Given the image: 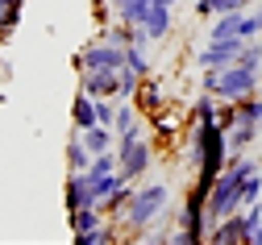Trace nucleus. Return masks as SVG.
Returning <instances> with one entry per match:
<instances>
[{
  "mask_svg": "<svg viewBox=\"0 0 262 245\" xmlns=\"http://www.w3.org/2000/svg\"><path fill=\"white\" fill-rule=\"evenodd\" d=\"M187 158H191V166H195L191 191H200V195L208 199L212 183L221 179V170H225V162H229V137H225L221 121H195V125H191V150H187Z\"/></svg>",
  "mask_w": 262,
  "mask_h": 245,
  "instance_id": "obj_1",
  "label": "nucleus"
},
{
  "mask_svg": "<svg viewBox=\"0 0 262 245\" xmlns=\"http://www.w3.org/2000/svg\"><path fill=\"white\" fill-rule=\"evenodd\" d=\"M258 170V162L254 158H246V154H229V162H225V170H221V179L212 183V191H208V220L216 225V220H225V216H233V212H242V187H246V179Z\"/></svg>",
  "mask_w": 262,
  "mask_h": 245,
  "instance_id": "obj_2",
  "label": "nucleus"
},
{
  "mask_svg": "<svg viewBox=\"0 0 262 245\" xmlns=\"http://www.w3.org/2000/svg\"><path fill=\"white\" fill-rule=\"evenodd\" d=\"M167 204H171V187L167 183H146L134 191V199H129L125 208V216H121V229L129 237H138V241H154L158 233H150L162 216H167Z\"/></svg>",
  "mask_w": 262,
  "mask_h": 245,
  "instance_id": "obj_3",
  "label": "nucleus"
},
{
  "mask_svg": "<svg viewBox=\"0 0 262 245\" xmlns=\"http://www.w3.org/2000/svg\"><path fill=\"white\" fill-rule=\"evenodd\" d=\"M200 92H212L216 100H246L258 92V66H246V62H233L225 71H204L200 75Z\"/></svg>",
  "mask_w": 262,
  "mask_h": 245,
  "instance_id": "obj_4",
  "label": "nucleus"
},
{
  "mask_svg": "<svg viewBox=\"0 0 262 245\" xmlns=\"http://www.w3.org/2000/svg\"><path fill=\"white\" fill-rule=\"evenodd\" d=\"M117 158H121V174H125L129 183H138L142 174H150V166H154V146H150V137L138 133V137L117 142Z\"/></svg>",
  "mask_w": 262,
  "mask_h": 245,
  "instance_id": "obj_5",
  "label": "nucleus"
},
{
  "mask_svg": "<svg viewBox=\"0 0 262 245\" xmlns=\"http://www.w3.org/2000/svg\"><path fill=\"white\" fill-rule=\"evenodd\" d=\"M71 62H75V71H121V66H125V46H117L108 38H96Z\"/></svg>",
  "mask_w": 262,
  "mask_h": 245,
  "instance_id": "obj_6",
  "label": "nucleus"
},
{
  "mask_svg": "<svg viewBox=\"0 0 262 245\" xmlns=\"http://www.w3.org/2000/svg\"><path fill=\"white\" fill-rule=\"evenodd\" d=\"M246 50V38H212L200 54H195V66L200 71H225V66H233Z\"/></svg>",
  "mask_w": 262,
  "mask_h": 245,
  "instance_id": "obj_7",
  "label": "nucleus"
},
{
  "mask_svg": "<svg viewBox=\"0 0 262 245\" xmlns=\"http://www.w3.org/2000/svg\"><path fill=\"white\" fill-rule=\"evenodd\" d=\"M208 245H246V212H233L208 229Z\"/></svg>",
  "mask_w": 262,
  "mask_h": 245,
  "instance_id": "obj_8",
  "label": "nucleus"
},
{
  "mask_svg": "<svg viewBox=\"0 0 262 245\" xmlns=\"http://www.w3.org/2000/svg\"><path fill=\"white\" fill-rule=\"evenodd\" d=\"M62 199H67V212H71V208L96 204V195H92V174H88V170H71V174H67V187H62Z\"/></svg>",
  "mask_w": 262,
  "mask_h": 245,
  "instance_id": "obj_9",
  "label": "nucleus"
},
{
  "mask_svg": "<svg viewBox=\"0 0 262 245\" xmlns=\"http://www.w3.org/2000/svg\"><path fill=\"white\" fill-rule=\"evenodd\" d=\"M171 25H175V5H162V0H154L150 13H146V21H142V29L150 33V42H162V38L171 33Z\"/></svg>",
  "mask_w": 262,
  "mask_h": 245,
  "instance_id": "obj_10",
  "label": "nucleus"
},
{
  "mask_svg": "<svg viewBox=\"0 0 262 245\" xmlns=\"http://www.w3.org/2000/svg\"><path fill=\"white\" fill-rule=\"evenodd\" d=\"M79 87L100 100V96H117L121 79H117V71H79Z\"/></svg>",
  "mask_w": 262,
  "mask_h": 245,
  "instance_id": "obj_11",
  "label": "nucleus"
},
{
  "mask_svg": "<svg viewBox=\"0 0 262 245\" xmlns=\"http://www.w3.org/2000/svg\"><path fill=\"white\" fill-rule=\"evenodd\" d=\"M142 108L138 104H129V100H121V108H117V121H113V129H117V142H125V137H138L142 133Z\"/></svg>",
  "mask_w": 262,
  "mask_h": 245,
  "instance_id": "obj_12",
  "label": "nucleus"
},
{
  "mask_svg": "<svg viewBox=\"0 0 262 245\" xmlns=\"http://www.w3.org/2000/svg\"><path fill=\"white\" fill-rule=\"evenodd\" d=\"M67 220H71V233H92V229H100L108 216H104L100 204H88V208H71Z\"/></svg>",
  "mask_w": 262,
  "mask_h": 245,
  "instance_id": "obj_13",
  "label": "nucleus"
},
{
  "mask_svg": "<svg viewBox=\"0 0 262 245\" xmlns=\"http://www.w3.org/2000/svg\"><path fill=\"white\" fill-rule=\"evenodd\" d=\"M71 125H75L79 133L96 125V96H92V92H83V87L75 92V104H71Z\"/></svg>",
  "mask_w": 262,
  "mask_h": 245,
  "instance_id": "obj_14",
  "label": "nucleus"
},
{
  "mask_svg": "<svg viewBox=\"0 0 262 245\" xmlns=\"http://www.w3.org/2000/svg\"><path fill=\"white\" fill-rule=\"evenodd\" d=\"M79 137H83V146H88L92 154H104V150H117V129H108V125H92V129H83Z\"/></svg>",
  "mask_w": 262,
  "mask_h": 245,
  "instance_id": "obj_15",
  "label": "nucleus"
},
{
  "mask_svg": "<svg viewBox=\"0 0 262 245\" xmlns=\"http://www.w3.org/2000/svg\"><path fill=\"white\" fill-rule=\"evenodd\" d=\"M134 100H138V108H142V113H146V117H154V113H158V108H162V83H158V79H154V75H146V79H142V87H138V96H134Z\"/></svg>",
  "mask_w": 262,
  "mask_h": 245,
  "instance_id": "obj_16",
  "label": "nucleus"
},
{
  "mask_svg": "<svg viewBox=\"0 0 262 245\" xmlns=\"http://www.w3.org/2000/svg\"><path fill=\"white\" fill-rule=\"evenodd\" d=\"M229 137V154H246L254 142H258V125H250V121H237L233 129L225 133Z\"/></svg>",
  "mask_w": 262,
  "mask_h": 245,
  "instance_id": "obj_17",
  "label": "nucleus"
},
{
  "mask_svg": "<svg viewBox=\"0 0 262 245\" xmlns=\"http://www.w3.org/2000/svg\"><path fill=\"white\" fill-rule=\"evenodd\" d=\"M25 17V0H0V42H9V33Z\"/></svg>",
  "mask_w": 262,
  "mask_h": 245,
  "instance_id": "obj_18",
  "label": "nucleus"
},
{
  "mask_svg": "<svg viewBox=\"0 0 262 245\" xmlns=\"http://www.w3.org/2000/svg\"><path fill=\"white\" fill-rule=\"evenodd\" d=\"M134 191H138V187H129V183H121V187H117V191H113L108 199H100V208H104V216L121 225V216H125V208H129V199H134Z\"/></svg>",
  "mask_w": 262,
  "mask_h": 245,
  "instance_id": "obj_19",
  "label": "nucleus"
},
{
  "mask_svg": "<svg viewBox=\"0 0 262 245\" xmlns=\"http://www.w3.org/2000/svg\"><path fill=\"white\" fill-rule=\"evenodd\" d=\"M150 38H138V42H129L125 46V66H134L138 75H150Z\"/></svg>",
  "mask_w": 262,
  "mask_h": 245,
  "instance_id": "obj_20",
  "label": "nucleus"
},
{
  "mask_svg": "<svg viewBox=\"0 0 262 245\" xmlns=\"http://www.w3.org/2000/svg\"><path fill=\"white\" fill-rule=\"evenodd\" d=\"M88 174H92V170H88ZM121 183H129L121 170H108V174H92V195H96V204H100V199H108V195H113Z\"/></svg>",
  "mask_w": 262,
  "mask_h": 245,
  "instance_id": "obj_21",
  "label": "nucleus"
},
{
  "mask_svg": "<svg viewBox=\"0 0 262 245\" xmlns=\"http://www.w3.org/2000/svg\"><path fill=\"white\" fill-rule=\"evenodd\" d=\"M246 245H262V199L246 204Z\"/></svg>",
  "mask_w": 262,
  "mask_h": 245,
  "instance_id": "obj_22",
  "label": "nucleus"
},
{
  "mask_svg": "<svg viewBox=\"0 0 262 245\" xmlns=\"http://www.w3.org/2000/svg\"><path fill=\"white\" fill-rule=\"evenodd\" d=\"M67 166H71V170H88V166H92V150L83 146L79 129H75V137H71V142H67Z\"/></svg>",
  "mask_w": 262,
  "mask_h": 245,
  "instance_id": "obj_23",
  "label": "nucleus"
},
{
  "mask_svg": "<svg viewBox=\"0 0 262 245\" xmlns=\"http://www.w3.org/2000/svg\"><path fill=\"white\" fill-rule=\"evenodd\" d=\"M237 117L262 129V96H258V92H254V96H246V100H237Z\"/></svg>",
  "mask_w": 262,
  "mask_h": 245,
  "instance_id": "obj_24",
  "label": "nucleus"
},
{
  "mask_svg": "<svg viewBox=\"0 0 262 245\" xmlns=\"http://www.w3.org/2000/svg\"><path fill=\"white\" fill-rule=\"evenodd\" d=\"M254 199H262V170H254L250 179H246V187H242V208L254 204Z\"/></svg>",
  "mask_w": 262,
  "mask_h": 245,
  "instance_id": "obj_25",
  "label": "nucleus"
},
{
  "mask_svg": "<svg viewBox=\"0 0 262 245\" xmlns=\"http://www.w3.org/2000/svg\"><path fill=\"white\" fill-rule=\"evenodd\" d=\"M237 62H246V66H258V71H262V42H258V38H250Z\"/></svg>",
  "mask_w": 262,
  "mask_h": 245,
  "instance_id": "obj_26",
  "label": "nucleus"
},
{
  "mask_svg": "<svg viewBox=\"0 0 262 245\" xmlns=\"http://www.w3.org/2000/svg\"><path fill=\"white\" fill-rule=\"evenodd\" d=\"M250 38H262V0L250 9V17H246V42Z\"/></svg>",
  "mask_w": 262,
  "mask_h": 245,
  "instance_id": "obj_27",
  "label": "nucleus"
},
{
  "mask_svg": "<svg viewBox=\"0 0 262 245\" xmlns=\"http://www.w3.org/2000/svg\"><path fill=\"white\" fill-rule=\"evenodd\" d=\"M195 17H216V9H212V0H195Z\"/></svg>",
  "mask_w": 262,
  "mask_h": 245,
  "instance_id": "obj_28",
  "label": "nucleus"
}]
</instances>
